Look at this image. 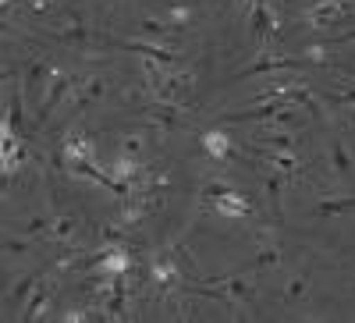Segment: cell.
I'll return each instance as SVG.
<instances>
[{"mask_svg": "<svg viewBox=\"0 0 355 323\" xmlns=\"http://www.w3.org/2000/svg\"><path fill=\"white\" fill-rule=\"evenodd\" d=\"M125 50L139 53L142 61H157V64H164V68L178 61V53H174V50H164V46H153V43H125Z\"/></svg>", "mask_w": 355, "mask_h": 323, "instance_id": "12", "label": "cell"}, {"mask_svg": "<svg viewBox=\"0 0 355 323\" xmlns=\"http://www.w3.org/2000/svg\"><path fill=\"white\" fill-rule=\"evenodd\" d=\"M75 217H57L53 224H50V238H57V242H68L71 234H75Z\"/></svg>", "mask_w": 355, "mask_h": 323, "instance_id": "23", "label": "cell"}, {"mask_svg": "<svg viewBox=\"0 0 355 323\" xmlns=\"http://www.w3.org/2000/svg\"><path fill=\"white\" fill-rule=\"evenodd\" d=\"M107 174H110L114 182H121V185H139V182L146 178V174H142V164H139L135 157H125V153L107 167Z\"/></svg>", "mask_w": 355, "mask_h": 323, "instance_id": "9", "label": "cell"}, {"mask_svg": "<svg viewBox=\"0 0 355 323\" xmlns=\"http://www.w3.org/2000/svg\"><path fill=\"white\" fill-rule=\"evenodd\" d=\"M64 320H68V323H82V320H85V313H68Z\"/></svg>", "mask_w": 355, "mask_h": 323, "instance_id": "34", "label": "cell"}, {"mask_svg": "<svg viewBox=\"0 0 355 323\" xmlns=\"http://www.w3.org/2000/svg\"><path fill=\"white\" fill-rule=\"evenodd\" d=\"M75 93H78V110H85L93 100H100V96H103V78H89V82H82Z\"/></svg>", "mask_w": 355, "mask_h": 323, "instance_id": "18", "label": "cell"}, {"mask_svg": "<svg viewBox=\"0 0 355 323\" xmlns=\"http://www.w3.org/2000/svg\"><path fill=\"white\" fill-rule=\"evenodd\" d=\"M270 28H274V15L266 11V0H256L252 4V33H256V40L263 43L266 36H270Z\"/></svg>", "mask_w": 355, "mask_h": 323, "instance_id": "15", "label": "cell"}, {"mask_svg": "<svg viewBox=\"0 0 355 323\" xmlns=\"http://www.w3.org/2000/svg\"><path fill=\"white\" fill-rule=\"evenodd\" d=\"M25 231H28V234H40V231H50V220H40V217H36V220H28V227H25Z\"/></svg>", "mask_w": 355, "mask_h": 323, "instance_id": "31", "label": "cell"}, {"mask_svg": "<svg viewBox=\"0 0 355 323\" xmlns=\"http://www.w3.org/2000/svg\"><path fill=\"white\" fill-rule=\"evenodd\" d=\"M36 288V277H25L18 288H15V302H21V295H25V291H33Z\"/></svg>", "mask_w": 355, "mask_h": 323, "instance_id": "30", "label": "cell"}, {"mask_svg": "<svg viewBox=\"0 0 355 323\" xmlns=\"http://www.w3.org/2000/svg\"><path fill=\"white\" fill-rule=\"evenodd\" d=\"M266 192H270V202H274V213H281V182H277V174H270V178H266Z\"/></svg>", "mask_w": 355, "mask_h": 323, "instance_id": "26", "label": "cell"}, {"mask_svg": "<svg viewBox=\"0 0 355 323\" xmlns=\"http://www.w3.org/2000/svg\"><path fill=\"white\" fill-rule=\"evenodd\" d=\"M46 302H50V284L43 281V284H36V291H33V299H28V306H25L21 320H36V316H40V309H46Z\"/></svg>", "mask_w": 355, "mask_h": 323, "instance_id": "17", "label": "cell"}, {"mask_svg": "<svg viewBox=\"0 0 355 323\" xmlns=\"http://www.w3.org/2000/svg\"><path fill=\"white\" fill-rule=\"evenodd\" d=\"M302 291H306V281H291V284H288V299H299Z\"/></svg>", "mask_w": 355, "mask_h": 323, "instance_id": "32", "label": "cell"}, {"mask_svg": "<svg viewBox=\"0 0 355 323\" xmlns=\"http://www.w3.org/2000/svg\"><path fill=\"white\" fill-rule=\"evenodd\" d=\"M266 142H270V150H284V153H291V150H295V139H291V135H284V132H281V135H270Z\"/></svg>", "mask_w": 355, "mask_h": 323, "instance_id": "25", "label": "cell"}, {"mask_svg": "<svg viewBox=\"0 0 355 323\" xmlns=\"http://www.w3.org/2000/svg\"><path fill=\"white\" fill-rule=\"evenodd\" d=\"M227 192H231V185L214 182V185H206V189H202V199H210V202H214V199H220V195H227Z\"/></svg>", "mask_w": 355, "mask_h": 323, "instance_id": "27", "label": "cell"}, {"mask_svg": "<svg viewBox=\"0 0 355 323\" xmlns=\"http://www.w3.org/2000/svg\"><path fill=\"white\" fill-rule=\"evenodd\" d=\"M309 57H281V53H263L259 61H252L245 71H239L242 78H252V75H266V71H281V68H306Z\"/></svg>", "mask_w": 355, "mask_h": 323, "instance_id": "5", "label": "cell"}, {"mask_svg": "<svg viewBox=\"0 0 355 323\" xmlns=\"http://www.w3.org/2000/svg\"><path fill=\"white\" fill-rule=\"evenodd\" d=\"M50 78H53L50 61H33V64H28V75H25V93L28 96H40L46 85H50Z\"/></svg>", "mask_w": 355, "mask_h": 323, "instance_id": "10", "label": "cell"}, {"mask_svg": "<svg viewBox=\"0 0 355 323\" xmlns=\"http://www.w3.org/2000/svg\"><path fill=\"white\" fill-rule=\"evenodd\" d=\"M139 150H142V139H139V135H128V139L121 142V153H125V157H139Z\"/></svg>", "mask_w": 355, "mask_h": 323, "instance_id": "28", "label": "cell"}, {"mask_svg": "<svg viewBox=\"0 0 355 323\" xmlns=\"http://www.w3.org/2000/svg\"><path fill=\"white\" fill-rule=\"evenodd\" d=\"M214 210L220 213V217H227V220H242L249 210H252V199L249 195H242V192H227V195H220V199H214Z\"/></svg>", "mask_w": 355, "mask_h": 323, "instance_id": "7", "label": "cell"}, {"mask_svg": "<svg viewBox=\"0 0 355 323\" xmlns=\"http://www.w3.org/2000/svg\"><path fill=\"white\" fill-rule=\"evenodd\" d=\"M4 128H11L15 135H21V93H15V96H11V103H8Z\"/></svg>", "mask_w": 355, "mask_h": 323, "instance_id": "22", "label": "cell"}, {"mask_svg": "<svg viewBox=\"0 0 355 323\" xmlns=\"http://www.w3.org/2000/svg\"><path fill=\"white\" fill-rule=\"evenodd\" d=\"M75 160H93V142H89L82 132L64 135V164H75Z\"/></svg>", "mask_w": 355, "mask_h": 323, "instance_id": "11", "label": "cell"}, {"mask_svg": "<svg viewBox=\"0 0 355 323\" xmlns=\"http://www.w3.org/2000/svg\"><path fill=\"white\" fill-rule=\"evenodd\" d=\"M142 114L157 117V121H164L167 128H182V117H178V103H164V100H157L153 107H146Z\"/></svg>", "mask_w": 355, "mask_h": 323, "instance_id": "16", "label": "cell"}, {"mask_svg": "<svg viewBox=\"0 0 355 323\" xmlns=\"http://www.w3.org/2000/svg\"><path fill=\"white\" fill-rule=\"evenodd\" d=\"M220 284H224V295H231V299H252V284L245 277H227Z\"/></svg>", "mask_w": 355, "mask_h": 323, "instance_id": "21", "label": "cell"}, {"mask_svg": "<svg viewBox=\"0 0 355 323\" xmlns=\"http://www.w3.org/2000/svg\"><path fill=\"white\" fill-rule=\"evenodd\" d=\"M202 150H206V157H214V160H227L231 157V139L220 128H210L202 135Z\"/></svg>", "mask_w": 355, "mask_h": 323, "instance_id": "14", "label": "cell"}, {"mask_svg": "<svg viewBox=\"0 0 355 323\" xmlns=\"http://www.w3.org/2000/svg\"><path fill=\"white\" fill-rule=\"evenodd\" d=\"M249 153L252 157H259V160H266L270 167H277L281 174H295L302 164L295 160V153H284V150H270V146H249Z\"/></svg>", "mask_w": 355, "mask_h": 323, "instance_id": "8", "label": "cell"}, {"mask_svg": "<svg viewBox=\"0 0 355 323\" xmlns=\"http://www.w3.org/2000/svg\"><path fill=\"white\" fill-rule=\"evenodd\" d=\"M21 160H25L21 135H15L11 128H4V139H0V164H4L8 174H15V171H21Z\"/></svg>", "mask_w": 355, "mask_h": 323, "instance_id": "6", "label": "cell"}, {"mask_svg": "<svg viewBox=\"0 0 355 323\" xmlns=\"http://www.w3.org/2000/svg\"><path fill=\"white\" fill-rule=\"evenodd\" d=\"M150 89L157 93V100H164V103H189V96H192V75H185V71H164Z\"/></svg>", "mask_w": 355, "mask_h": 323, "instance_id": "1", "label": "cell"}, {"mask_svg": "<svg viewBox=\"0 0 355 323\" xmlns=\"http://www.w3.org/2000/svg\"><path fill=\"white\" fill-rule=\"evenodd\" d=\"M178 281H182V270H178V256H160V259L153 263V284L171 288V284H178Z\"/></svg>", "mask_w": 355, "mask_h": 323, "instance_id": "13", "label": "cell"}, {"mask_svg": "<svg viewBox=\"0 0 355 323\" xmlns=\"http://www.w3.org/2000/svg\"><path fill=\"white\" fill-rule=\"evenodd\" d=\"M320 217H334V213H355V195L352 199H323L316 207Z\"/></svg>", "mask_w": 355, "mask_h": 323, "instance_id": "19", "label": "cell"}, {"mask_svg": "<svg viewBox=\"0 0 355 323\" xmlns=\"http://www.w3.org/2000/svg\"><path fill=\"white\" fill-rule=\"evenodd\" d=\"M348 40H355V33H345V36H338V43H348Z\"/></svg>", "mask_w": 355, "mask_h": 323, "instance_id": "35", "label": "cell"}, {"mask_svg": "<svg viewBox=\"0 0 355 323\" xmlns=\"http://www.w3.org/2000/svg\"><path fill=\"white\" fill-rule=\"evenodd\" d=\"M274 263H277V252H274V249H263V252L252 259V267H274Z\"/></svg>", "mask_w": 355, "mask_h": 323, "instance_id": "29", "label": "cell"}, {"mask_svg": "<svg viewBox=\"0 0 355 323\" xmlns=\"http://www.w3.org/2000/svg\"><path fill=\"white\" fill-rule=\"evenodd\" d=\"M125 238V227H107V242H121Z\"/></svg>", "mask_w": 355, "mask_h": 323, "instance_id": "33", "label": "cell"}, {"mask_svg": "<svg viewBox=\"0 0 355 323\" xmlns=\"http://www.w3.org/2000/svg\"><path fill=\"white\" fill-rule=\"evenodd\" d=\"M331 164H334L338 174H352V171H355V160L348 157L345 142H331Z\"/></svg>", "mask_w": 355, "mask_h": 323, "instance_id": "20", "label": "cell"}, {"mask_svg": "<svg viewBox=\"0 0 355 323\" xmlns=\"http://www.w3.org/2000/svg\"><path fill=\"white\" fill-rule=\"evenodd\" d=\"M164 33H171V28H167L164 21H157V18H142V21H139V36H153V40H157V36H164Z\"/></svg>", "mask_w": 355, "mask_h": 323, "instance_id": "24", "label": "cell"}, {"mask_svg": "<svg viewBox=\"0 0 355 323\" xmlns=\"http://www.w3.org/2000/svg\"><path fill=\"white\" fill-rule=\"evenodd\" d=\"M345 18H352V4H348V0H316V4L306 11V21L313 28H334Z\"/></svg>", "mask_w": 355, "mask_h": 323, "instance_id": "2", "label": "cell"}, {"mask_svg": "<svg viewBox=\"0 0 355 323\" xmlns=\"http://www.w3.org/2000/svg\"><path fill=\"white\" fill-rule=\"evenodd\" d=\"M75 89H78L75 78H68V75H61V71H53V78H50V85H46V96L40 100V125H46L50 114L57 110V103H61L64 96H71Z\"/></svg>", "mask_w": 355, "mask_h": 323, "instance_id": "3", "label": "cell"}, {"mask_svg": "<svg viewBox=\"0 0 355 323\" xmlns=\"http://www.w3.org/2000/svg\"><path fill=\"white\" fill-rule=\"evenodd\" d=\"M89 263H93V267L100 270V277H121V274H128V267H132V256H128L125 249L107 245V249H100Z\"/></svg>", "mask_w": 355, "mask_h": 323, "instance_id": "4", "label": "cell"}]
</instances>
